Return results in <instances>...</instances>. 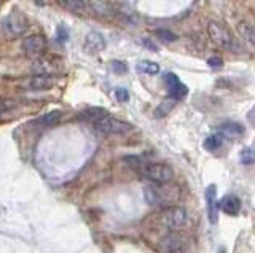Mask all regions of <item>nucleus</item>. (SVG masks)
I'll return each mask as SVG.
<instances>
[{
	"mask_svg": "<svg viewBox=\"0 0 255 253\" xmlns=\"http://www.w3.org/2000/svg\"><path fill=\"white\" fill-rule=\"evenodd\" d=\"M161 253H182L180 245H179L177 239L172 238V236L169 239H166V242L161 247Z\"/></svg>",
	"mask_w": 255,
	"mask_h": 253,
	"instance_id": "obj_18",
	"label": "nucleus"
},
{
	"mask_svg": "<svg viewBox=\"0 0 255 253\" xmlns=\"http://www.w3.org/2000/svg\"><path fill=\"white\" fill-rule=\"evenodd\" d=\"M45 46H46V40L42 35H30L23 43V48L27 53H40L42 49H45Z\"/></svg>",
	"mask_w": 255,
	"mask_h": 253,
	"instance_id": "obj_12",
	"label": "nucleus"
},
{
	"mask_svg": "<svg viewBox=\"0 0 255 253\" xmlns=\"http://www.w3.org/2000/svg\"><path fill=\"white\" fill-rule=\"evenodd\" d=\"M140 174L144 177H147L149 180H153L156 183L165 185L167 181H171L172 177H174V170H172L169 166L161 163H145L140 167Z\"/></svg>",
	"mask_w": 255,
	"mask_h": 253,
	"instance_id": "obj_3",
	"label": "nucleus"
},
{
	"mask_svg": "<svg viewBox=\"0 0 255 253\" xmlns=\"http://www.w3.org/2000/svg\"><path fill=\"white\" fill-rule=\"evenodd\" d=\"M69 40V32L64 26H59L58 27V42L59 43H66Z\"/></svg>",
	"mask_w": 255,
	"mask_h": 253,
	"instance_id": "obj_23",
	"label": "nucleus"
},
{
	"mask_svg": "<svg viewBox=\"0 0 255 253\" xmlns=\"http://www.w3.org/2000/svg\"><path fill=\"white\" fill-rule=\"evenodd\" d=\"M219 208L226 215H236L241 210V199L235 194H228L219 202Z\"/></svg>",
	"mask_w": 255,
	"mask_h": 253,
	"instance_id": "obj_10",
	"label": "nucleus"
},
{
	"mask_svg": "<svg viewBox=\"0 0 255 253\" xmlns=\"http://www.w3.org/2000/svg\"><path fill=\"white\" fill-rule=\"evenodd\" d=\"M206 207H208L209 222L215 224L219 220V202H217V190L215 185H209L206 190Z\"/></svg>",
	"mask_w": 255,
	"mask_h": 253,
	"instance_id": "obj_8",
	"label": "nucleus"
},
{
	"mask_svg": "<svg viewBox=\"0 0 255 253\" xmlns=\"http://www.w3.org/2000/svg\"><path fill=\"white\" fill-rule=\"evenodd\" d=\"M208 32L217 46H222L224 49H228V51H241L240 43L233 38L230 30L225 26H222L219 23H209Z\"/></svg>",
	"mask_w": 255,
	"mask_h": 253,
	"instance_id": "obj_2",
	"label": "nucleus"
},
{
	"mask_svg": "<svg viewBox=\"0 0 255 253\" xmlns=\"http://www.w3.org/2000/svg\"><path fill=\"white\" fill-rule=\"evenodd\" d=\"M145 197L150 204H169L171 201L179 199L177 186H147L145 188Z\"/></svg>",
	"mask_w": 255,
	"mask_h": 253,
	"instance_id": "obj_4",
	"label": "nucleus"
},
{
	"mask_svg": "<svg viewBox=\"0 0 255 253\" xmlns=\"http://www.w3.org/2000/svg\"><path fill=\"white\" fill-rule=\"evenodd\" d=\"M144 45H147L151 51H158V48H156V45H153V43H151L150 40H144Z\"/></svg>",
	"mask_w": 255,
	"mask_h": 253,
	"instance_id": "obj_27",
	"label": "nucleus"
},
{
	"mask_svg": "<svg viewBox=\"0 0 255 253\" xmlns=\"http://www.w3.org/2000/svg\"><path fill=\"white\" fill-rule=\"evenodd\" d=\"M56 83V78L50 75H35L26 83L27 89L32 91H43V89H50V88Z\"/></svg>",
	"mask_w": 255,
	"mask_h": 253,
	"instance_id": "obj_9",
	"label": "nucleus"
},
{
	"mask_svg": "<svg viewBox=\"0 0 255 253\" xmlns=\"http://www.w3.org/2000/svg\"><path fill=\"white\" fill-rule=\"evenodd\" d=\"M224 145V135L220 134H214V135H209L208 139L204 140L203 147L206 148L208 151H215Z\"/></svg>",
	"mask_w": 255,
	"mask_h": 253,
	"instance_id": "obj_15",
	"label": "nucleus"
},
{
	"mask_svg": "<svg viewBox=\"0 0 255 253\" xmlns=\"http://www.w3.org/2000/svg\"><path fill=\"white\" fill-rule=\"evenodd\" d=\"M3 29L8 32L10 35H23L27 29V19L23 13L18 10L13 12L10 16H7L3 21Z\"/></svg>",
	"mask_w": 255,
	"mask_h": 253,
	"instance_id": "obj_6",
	"label": "nucleus"
},
{
	"mask_svg": "<svg viewBox=\"0 0 255 253\" xmlns=\"http://www.w3.org/2000/svg\"><path fill=\"white\" fill-rule=\"evenodd\" d=\"M165 83L167 86V91H169V97L174 99V101H179V99L185 97L188 94V88L182 83L180 80L177 78V75L167 72L165 75Z\"/></svg>",
	"mask_w": 255,
	"mask_h": 253,
	"instance_id": "obj_7",
	"label": "nucleus"
},
{
	"mask_svg": "<svg viewBox=\"0 0 255 253\" xmlns=\"http://www.w3.org/2000/svg\"><path fill=\"white\" fill-rule=\"evenodd\" d=\"M88 5L90 7H93L96 10V13H99V15H108L110 13V5L105 3V2H91Z\"/></svg>",
	"mask_w": 255,
	"mask_h": 253,
	"instance_id": "obj_20",
	"label": "nucleus"
},
{
	"mask_svg": "<svg viewBox=\"0 0 255 253\" xmlns=\"http://www.w3.org/2000/svg\"><path fill=\"white\" fill-rule=\"evenodd\" d=\"M161 222L169 229H180L187 222V213L182 207H167L161 212Z\"/></svg>",
	"mask_w": 255,
	"mask_h": 253,
	"instance_id": "obj_5",
	"label": "nucleus"
},
{
	"mask_svg": "<svg viewBox=\"0 0 255 253\" xmlns=\"http://www.w3.org/2000/svg\"><path fill=\"white\" fill-rule=\"evenodd\" d=\"M62 5V7L74 10V12H80V10H83L85 7H88V3L86 2H72V0H67V2H59Z\"/></svg>",
	"mask_w": 255,
	"mask_h": 253,
	"instance_id": "obj_21",
	"label": "nucleus"
},
{
	"mask_svg": "<svg viewBox=\"0 0 255 253\" xmlns=\"http://www.w3.org/2000/svg\"><path fill=\"white\" fill-rule=\"evenodd\" d=\"M135 70L140 75H156L160 72V65L156 62H151V60H142L135 65Z\"/></svg>",
	"mask_w": 255,
	"mask_h": 253,
	"instance_id": "obj_14",
	"label": "nucleus"
},
{
	"mask_svg": "<svg viewBox=\"0 0 255 253\" xmlns=\"http://www.w3.org/2000/svg\"><path fill=\"white\" fill-rule=\"evenodd\" d=\"M115 96H117V99H118L120 102H126L128 99H129L128 91L124 89V88H118V89L115 91Z\"/></svg>",
	"mask_w": 255,
	"mask_h": 253,
	"instance_id": "obj_24",
	"label": "nucleus"
},
{
	"mask_svg": "<svg viewBox=\"0 0 255 253\" xmlns=\"http://www.w3.org/2000/svg\"><path fill=\"white\" fill-rule=\"evenodd\" d=\"M241 163L242 164H254L255 163V151L252 150V148H244V150L241 151Z\"/></svg>",
	"mask_w": 255,
	"mask_h": 253,
	"instance_id": "obj_19",
	"label": "nucleus"
},
{
	"mask_svg": "<svg viewBox=\"0 0 255 253\" xmlns=\"http://www.w3.org/2000/svg\"><path fill=\"white\" fill-rule=\"evenodd\" d=\"M238 32L246 38L249 43H252L255 46V27L251 24H246V23H240L238 24Z\"/></svg>",
	"mask_w": 255,
	"mask_h": 253,
	"instance_id": "obj_16",
	"label": "nucleus"
},
{
	"mask_svg": "<svg viewBox=\"0 0 255 253\" xmlns=\"http://www.w3.org/2000/svg\"><path fill=\"white\" fill-rule=\"evenodd\" d=\"M222 131H224V134L230 135V137H241L244 134V128L241 124L238 123H228V124H224V128H222Z\"/></svg>",
	"mask_w": 255,
	"mask_h": 253,
	"instance_id": "obj_17",
	"label": "nucleus"
},
{
	"mask_svg": "<svg viewBox=\"0 0 255 253\" xmlns=\"http://www.w3.org/2000/svg\"><path fill=\"white\" fill-rule=\"evenodd\" d=\"M208 64L210 65V67H222V59L220 58H210L208 60Z\"/></svg>",
	"mask_w": 255,
	"mask_h": 253,
	"instance_id": "obj_26",
	"label": "nucleus"
},
{
	"mask_svg": "<svg viewBox=\"0 0 255 253\" xmlns=\"http://www.w3.org/2000/svg\"><path fill=\"white\" fill-rule=\"evenodd\" d=\"M220 253H225V252H220Z\"/></svg>",
	"mask_w": 255,
	"mask_h": 253,
	"instance_id": "obj_28",
	"label": "nucleus"
},
{
	"mask_svg": "<svg viewBox=\"0 0 255 253\" xmlns=\"http://www.w3.org/2000/svg\"><path fill=\"white\" fill-rule=\"evenodd\" d=\"M85 48L91 53L102 51V49L105 48V40H104V37H102V34H99V32H90V34L86 35Z\"/></svg>",
	"mask_w": 255,
	"mask_h": 253,
	"instance_id": "obj_11",
	"label": "nucleus"
},
{
	"mask_svg": "<svg viewBox=\"0 0 255 253\" xmlns=\"http://www.w3.org/2000/svg\"><path fill=\"white\" fill-rule=\"evenodd\" d=\"M88 115L93 119V123L96 126V129H99L101 133H105V134H117V135H124V134H129L133 131V124L126 123V121H121V119H117L107 115V112H101L99 113H90Z\"/></svg>",
	"mask_w": 255,
	"mask_h": 253,
	"instance_id": "obj_1",
	"label": "nucleus"
},
{
	"mask_svg": "<svg viewBox=\"0 0 255 253\" xmlns=\"http://www.w3.org/2000/svg\"><path fill=\"white\" fill-rule=\"evenodd\" d=\"M156 35H158L161 40H165V42H176L177 40V35L176 34H172V32L165 30V29L156 30Z\"/></svg>",
	"mask_w": 255,
	"mask_h": 253,
	"instance_id": "obj_22",
	"label": "nucleus"
},
{
	"mask_svg": "<svg viewBox=\"0 0 255 253\" xmlns=\"http://www.w3.org/2000/svg\"><path fill=\"white\" fill-rule=\"evenodd\" d=\"M61 118V112H48L45 115H42L40 118H37L34 121L35 126H40V128H48V126H54Z\"/></svg>",
	"mask_w": 255,
	"mask_h": 253,
	"instance_id": "obj_13",
	"label": "nucleus"
},
{
	"mask_svg": "<svg viewBox=\"0 0 255 253\" xmlns=\"http://www.w3.org/2000/svg\"><path fill=\"white\" fill-rule=\"evenodd\" d=\"M112 69L115 70V72H118V74H124V72H126V65H124L123 62H118V60H113V62H112Z\"/></svg>",
	"mask_w": 255,
	"mask_h": 253,
	"instance_id": "obj_25",
	"label": "nucleus"
}]
</instances>
